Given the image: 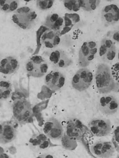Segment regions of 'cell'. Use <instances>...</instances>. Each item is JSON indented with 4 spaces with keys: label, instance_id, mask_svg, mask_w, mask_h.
Listing matches in <instances>:
<instances>
[{
    "label": "cell",
    "instance_id": "28",
    "mask_svg": "<svg viewBox=\"0 0 119 158\" xmlns=\"http://www.w3.org/2000/svg\"><path fill=\"white\" fill-rule=\"evenodd\" d=\"M112 37L114 41L119 43V28L117 30L113 33Z\"/></svg>",
    "mask_w": 119,
    "mask_h": 158
},
{
    "label": "cell",
    "instance_id": "25",
    "mask_svg": "<svg viewBox=\"0 0 119 158\" xmlns=\"http://www.w3.org/2000/svg\"><path fill=\"white\" fill-rule=\"evenodd\" d=\"M59 16L56 14H53L49 16L46 19V25L48 27L55 22L59 18Z\"/></svg>",
    "mask_w": 119,
    "mask_h": 158
},
{
    "label": "cell",
    "instance_id": "29",
    "mask_svg": "<svg viewBox=\"0 0 119 158\" xmlns=\"http://www.w3.org/2000/svg\"><path fill=\"white\" fill-rule=\"evenodd\" d=\"M114 136L116 141L119 143V126H118L115 130Z\"/></svg>",
    "mask_w": 119,
    "mask_h": 158
},
{
    "label": "cell",
    "instance_id": "13",
    "mask_svg": "<svg viewBox=\"0 0 119 158\" xmlns=\"http://www.w3.org/2000/svg\"><path fill=\"white\" fill-rule=\"evenodd\" d=\"M119 108V103L114 97L106 96L101 97L98 103V108L102 114L111 115L114 114Z\"/></svg>",
    "mask_w": 119,
    "mask_h": 158
},
{
    "label": "cell",
    "instance_id": "18",
    "mask_svg": "<svg viewBox=\"0 0 119 158\" xmlns=\"http://www.w3.org/2000/svg\"><path fill=\"white\" fill-rule=\"evenodd\" d=\"M41 40L46 47L50 48L56 47L61 41L59 35L52 30L44 32L41 36Z\"/></svg>",
    "mask_w": 119,
    "mask_h": 158
},
{
    "label": "cell",
    "instance_id": "5",
    "mask_svg": "<svg viewBox=\"0 0 119 158\" xmlns=\"http://www.w3.org/2000/svg\"><path fill=\"white\" fill-rule=\"evenodd\" d=\"M13 113L15 119L18 123L27 122L32 114V109L29 102L23 99L15 101L13 105Z\"/></svg>",
    "mask_w": 119,
    "mask_h": 158
},
{
    "label": "cell",
    "instance_id": "16",
    "mask_svg": "<svg viewBox=\"0 0 119 158\" xmlns=\"http://www.w3.org/2000/svg\"><path fill=\"white\" fill-rule=\"evenodd\" d=\"M17 130L14 125L11 122L7 121L1 124L0 130V142L9 143L15 139Z\"/></svg>",
    "mask_w": 119,
    "mask_h": 158
},
{
    "label": "cell",
    "instance_id": "9",
    "mask_svg": "<svg viewBox=\"0 0 119 158\" xmlns=\"http://www.w3.org/2000/svg\"><path fill=\"white\" fill-rule=\"evenodd\" d=\"M99 52L102 61L105 62H111L114 59L116 55L115 45L112 40L105 38L101 42Z\"/></svg>",
    "mask_w": 119,
    "mask_h": 158
},
{
    "label": "cell",
    "instance_id": "21",
    "mask_svg": "<svg viewBox=\"0 0 119 158\" xmlns=\"http://www.w3.org/2000/svg\"><path fill=\"white\" fill-rule=\"evenodd\" d=\"M64 18L65 27L72 29L75 24L80 21V16L77 14H67Z\"/></svg>",
    "mask_w": 119,
    "mask_h": 158
},
{
    "label": "cell",
    "instance_id": "10",
    "mask_svg": "<svg viewBox=\"0 0 119 158\" xmlns=\"http://www.w3.org/2000/svg\"><path fill=\"white\" fill-rule=\"evenodd\" d=\"M66 81L64 75L61 72L52 71L46 76L45 82L47 87L53 91H58L64 86Z\"/></svg>",
    "mask_w": 119,
    "mask_h": 158
},
{
    "label": "cell",
    "instance_id": "15",
    "mask_svg": "<svg viewBox=\"0 0 119 158\" xmlns=\"http://www.w3.org/2000/svg\"><path fill=\"white\" fill-rule=\"evenodd\" d=\"M101 20L106 25L109 26L119 21V8L116 5L105 6L102 9L101 15Z\"/></svg>",
    "mask_w": 119,
    "mask_h": 158
},
{
    "label": "cell",
    "instance_id": "27",
    "mask_svg": "<svg viewBox=\"0 0 119 158\" xmlns=\"http://www.w3.org/2000/svg\"><path fill=\"white\" fill-rule=\"evenodd\" d=\"M10 0H6V2L4 5L2 7H0L2 11L6 13H9L10 9Z\"/></svg>",
    "mask_w": 119,
    "mask_h": 158
},
{
    "label": "cell",
    "instance_id": "2",
    "mask_svg": "<svg viewBox=\"0 0 119 158\" xmlns=\"http://www.w3.org/2000/svg\"><path fill=\"white\" fill-rule=\"evenodd\" d=\"M37 15L29 7H22L18 9L12 16L14 23L24 30L29 29L35 24Z\"/></svg>",
    "mask_w": 119,
    "mask_h": 158
},
{
    "label": "cell",
    "instance_id": "23",
    "mask_svg": "<svg viewBox=\"0 0 119 158\" xmlns=\"http://www.w3.org/2000/svg\"><path fill=\"white\" fill-rule=\"evenodd\" d=\"M54 2L53 0H38L36 1V6L39 9L45 10L51 8Z\"/></svg>",
    "mask_w": 119,
    "mask_h": 158
},
{
    "label": "cell",
    "instance_id": "19",
    "mask_svg": "<svg viewBox=\"0 0 119 158\" xmlns=\"http://www.w3.org/2000/svg\"><path fill=\"white\" fill-rule=\"evenodd\" d=\"M12 90V85L8 81H2L0 83V95L1 99H6L10 95Z\"/></svg>",
    "mask_w": 119,
    "mask_h": 158
},
{
    "label": "cell",
    "instance_id": "30",
    "mask_svg": "<svg viewBox=\"0 0 119 158\" xmlns=\"http://www.w3.org/2000/svg\"><path fill=\"white\" fill-rule=\"evenodd\" d=\"M6 0H1L0 1V7H2L6 3Z\"/></svg>",
    "mask_w": 119,
    "mask_h": 158
},
{
    "label": "cell",
    "instance_id": "31",
    "mask_svg": "<svg viewBox=\"0 0 119 158\" xmlns=\"http://www.w3.org/2000/svg\"><path fill=\"white\" fill-rule=\"evenodd\" d=\"M118 58L119 60V50L118 51Z\"/></svg>",
    "mask_w": 119,
    "mask_h": 158
},
{
    "label": "cell",
    "instance_id": "1",
    "mask_svg": "<svg viewBox=\"0 0 119 158\" xmlns=\"http://www.w3.org/2000/svg\"><path fill=\"white\" fill-rule=\"evenodd\" d=\"M95 80L97 89L101 94L110 92L115 87V81L112 76L111 69L105 64L101 63L97 66Z\"/></svg>",
    "mask_w": 119,
    "mask_h": 158
},
{
    "label": "cell",
    "instance_id": "24",
    "mask_svg": "<svg viewBox=\"0 0 119 158\" xmlns=\"http://www.w3.org/2000/svg\"><path fill=\"white\" fill-rule=\"evenodd\" d=\"M111 71L114 80L119 84V62L116 63L112 65Z\"/></svg>",
    "mask_w": 119,
    "mask_h": 158
},
{
    "label": "cell",
    "instance_id": "22",
    "mask_svg": "<svg viewBox=\"0 0 119 158\" xmlns=\"http://www.w3.org/2000/svg\"><path fill=\"white\" fill-rule=\"evenodd\" d=\"M64 5L68 10L74 12L79 11L81 8V2L80 1H64Z\"/></svg>",
    "mask_w": 119,
    "mask_h": 158
},
{
    "label": "cell",
    "instance_id": "20",
    "mask_svg": "<svg viewBox=\"0 0 119 158\" xmlns=\"http://www.w3.org/2000/svg\"><path fill=\"white\" fill-rule=\"evenodd\" d=\"M81 8L85 11L90 12L95 10L99 6V0H81Z\"/></svg>",
    "mask_w": 119,
    "mask_h": 158
},
{
    "label": "cell",
    "instance_id": "11",
    "mask_svg": "<svg viewBox=\"0 0 119 158\" xmlns=\"http://www.w3.org/2000/svg\"><path fill=\"white\" fill-rule=\"evenodd\" d=\"M90 148L94 155L100 158L109 157L113 155L115 151L112 143L108 141L96 142Z\"/></svg>",
    "mask_w": 119,
    "mask_h": 158
},
{
    "label": "cell",
    "instance_id": "3",
    "mask_svg": "<svg viewBox=\"0 0 119 158\" xmlns=\"http://www.w3.org/2000/svg\"><path fill=\"white\" fill-rule=\"evenodd\" d=\"M25 68L29 75L38 78L43 76L46 73L48 66L42 57L35 56L28 60L26 63Z\"/></svg>",
    "mask_w": 119,
    "mask_h": 158
},
{
    "label": "cell",
    "instance_id": "17",
    "mask_svg": "<svg viewBox=\"0 0 119 158\" xmlns=\"http://www.w3.org/2000/svg\"><path fill=\"white\" fill-rule=\"evenodd\" d=\"M20 66L19 62L15 57L9 56L2 59L0 64V71L5 74H10L17 72Z\"/></svg>",
    "mask_w": 119,
    "mask_h": 158
},
{
    "label": "cell",
    "instance_id": "8",
    "mask_svg": "<svg viewBox=\"0 0 119 158\" xmlns=\"http://www.w3.org/2000/svg\"><path fill=\"white\" fill-rule=\"evenodd\" d=\"M43 131L45 135L52 139H58L62 137L64 132L61 124L57 119L52 118L44 124Z\"/></svg>",
    "mask_w": 119,
    "mask_h": 158
},
{
    "label": "cell",
    "instance_id": "14",
    "mask_svg": "<svg viewBox=\"0 0 119 158\" xmlns=\"http://www.w3.org/2000/svg\"><path fill=\"white\" fill-rule=\"evenodd\" d=\"M49 60L55 67L65 68L71 65L72 59L64 51L59 49L51 52L49 56Z\"/></svg>",
    "mask_w": 119,
    "mask_h": 158
},
{
    "label": "cell",
    "instance_id": "4",
    "mask_svg": "<svg viewBox=\"0 0 119 158\" xmlns=\"http://www.w3.org/2000/svg\"><path fill=\"white\" fill-rule=\"evenodd\" d=\"M97 51V45L94 41L84 42L79 52V65L82 67L88 66L94 59Z\"/></svg>",
    "mask_w": 119,
    "mask_h": 158
},
{
    "label": "cell",
    "instance_id": "12",
    "mask_svg": "<svg viewBox=\"0 0 119 158\" xmlns=\"http://www.w3.org/2000/svg\"><path fill=\"white\" fill-rule=\"evenodd\" d=\"M86 132L84 126L79 120L73 119L67 123L66 133L71 139L78 141L82 139Z\"/></svg>",
    "mask_w": 119,
    "mask_h": 158
},
{
    "label": "cell",
    "instance_id": "32",
    "mask_svg": "<svg viewBox=\"0 0 119 158\" xmlns=\"http://www.w3.org/2000/svg\"><path fill=\"white\" fill-rule=\"evenodd\" d=\"M118 157L119 158V156H118Z\"/></svg>",
    "mask_w": 119,
    "mask_h": 158
},
{
    "label": "cell",
    "instance_id": "7",
    "mask_svg": "<svg viewBox=\"0 0 119 158\" xmlns=\"http://www.w3.org/2000/svg\"><path fill=\"white\" fill-rule=\"evenodd\" d=\"M88 127L92 134L96 137H103L109 135L112 130L110 121L102 118H96L89 123Z\"/></svg>",
    "mask_w": 119,
    "mask_h": 158
},
{
    "label": "cell",
    "instance_id": "26",
    "mask_svg": "<svg viewBox=\"0 0 119 158\" xmlns=\"http://www.w3.org/2000/svg\"><path fill=\"white\" fill-rule=\"evenodd\" d=\"M10 12H12L16 10L18 8L19 2L18 0H10Z\"/></svg>",
    "mask_w": 119,
    "mask_h": 158
},
{
    "label": "cell",
    "instance_id": "6",
    "mask_svg": "<svg viewBox=\"0 0 119 158\" xmlns=\"http://www.w3.org/2000/svg\"><path fill=\"white\" fill-rule=\"evenodd\" d=\"M93 76L92 72L86 68L77 71L74 76L72 82L73 87L77 90L82 92L88 89L91 85Z\"/></svg>",
    "mask_w": 119,
    "mask_h": 158
}]
</instances>
